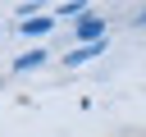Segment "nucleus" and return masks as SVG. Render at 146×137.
<instances>
[{
	"label": "nucleus",
	"instance_id": "f257e3e1",
	"mask_svg": "<svg viewBox=\"0 0 146 137\" xmlns=\"http://www.w3.org/2000/svg\"><path fill=\"white\" fill-rule=\"evenodd\" d=\"M100 32H105V23H100V18H82V23H78V37H82L87 46H91V41H100Z\"/></svg>",
	"mask_w": 146,
	"mask_h": 137
},
{
	"label": "nucleus",
	"instance_id": "f03ea898",
	"mask_svg": "<svg viewBox=\"0 0 146 137\" xmlns=\"http://www.w3.org/2000/svg\"><path fill=\"white\" fill-rule=\"evenodd\" d=\"M91 55H100V41H91V46H78V50H73V55H64V59H68V64H87Z\"/></svg>",
	"mask_w": 146,
	"mask_h": 137
},
{
	"label": "nucleus",
	"instance_id": "7ed1b4c3",
	"mask_svg": "<svg viewBox=\"0 0 146 137\" xmlns=\"http://www.w3.org/2000/svg\"><path fill=\"white\" fill-rule=\"evenodd\" d=\"M50 23H55V18H27V23H23V32H27V37H36V32H46Z\"/></svg>",
	"mask_w": 146,
	"mask_h": 137
},
{
	"label": "nucleus",
	"instance_id": "20e7f679",
	"mask_svg": "<svg viewBox=\"0 0 146 137\" xmlns=\"http://www.w3.org/2000/svg\"><path fill=\"white\" fill-rule=\"evenodd\" d=\"M41 59H46V55H41V50H36V55H23V59H18V64H14V68H36V64H41Z\"/></svg>",
	"mask_w": 146,
	"mask_h": 137
},
{
	"label": "nucleus",
	"instance_id": "39448f33",
	"mask_svg": "<svg viewBox=\"0 0 146 137\" xmlns=\"http://www.w3.org/2000/svg\"><path fill=\"white\" fill-rule=\"evenodd\" d=\"M137 23H146V9H141V18H137Z\"/></svg>",
	"mask_w": 146,
	"mask_h": 137
}]
</instances>
